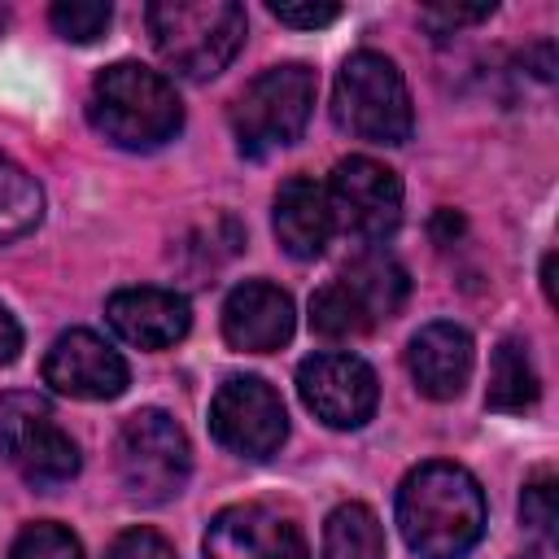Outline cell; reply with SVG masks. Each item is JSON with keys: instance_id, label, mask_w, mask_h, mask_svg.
I'll return each instance as SVG.
<instances>
[{"instance_id": "cell-1", "label": "cell", "mask_w": 559, "mask_h": 559, "mask_svg": "<svg viewBox=\"0 0 559 559\" xmlns=\"http://www.w3.org/2000/svg\"><path fill=\"white\" fill-rule=\"evenodd\" d=\"M397 528L419 559H463L485 533V493L459 463H419L397 485Z\"/></svg>"}, {"instance_id": "cell-2", "label": "cell", "mask_w": 559, "mask_h": 559, "mask_svg": "<svg viewBox=\"0 0 559 559\" xmlns=\"http://www.w3.org/2000/svg\"><path fill=\"white\" fill-rule=\"evenodd\" d=\"M87 114L92 127L118 148H157L183 122L175 83L140 61H114L109 70H100L92 83Z\"/></svg>"}, {"instance_id": "cell-3", "label": "cell", "mask_w": 559, "mask_h": 559, "mask_svg": "<svg viewBox=\"0 0 559 559\" xmlns=\"http://www.w3.org/2000/svg\"><path fill=\"white\" fill-rule=\"evenodd\" d=\"M157 57L183 79H214L245 44V9L231 0H157L144 9Z\"/></svg>"}, {"instance_id": "cell-4", "label": "cell", "mask_w": 559, "mask_h": 559, "mask_svg": "<svg viewBox=\"0 0 559 559\" xmlns=\"http://www.w3.org/2000/svg\"><path fill=\"white\" fill-rule=\"evenodd\" d=\"M332 114L336 122L371 144H406L415 114H411V92L402 70L384 52H354L336 70V92H332Z\"/></svg>"}, {"instance_id": "cell-5", "label": "cell", "mask_w": 559, "mask_h": 559, "mask_svg": "<svg viewBox=\"0 0 559 559\" xmlns=\"http://www.w3.org/2000/svg\"><path fill=\"white\" fill-rule=\"evenodd\" d=\"M314 92H319L314 70H306L297 61L262 70L231 105V127H236L240 153L266 157L275 148H288L314 114Z\"/></svg>"}, {"instance_id": "cell-6", "label": "cell", "mask_w": 559, "mask_h": 559, "mask_svg": "<svg viewBox=\"0 0 559 559\" xmlns=\"http://www.w3.org/2000/svg\"><path fill=\"white\" fill-rule=\"evenodd\" d=\"M114 459H118V480H122L127 498L148 502V507L170 502L188 485V472H192L188 432L157 406L122 419Z\"/></svg>"}, {"instance_id": "cell-7", "label": "cell", "mask_w": 559, "mask_h": 559, "mask_svg": "<svg viewBox=\"0 0 559 559\" xmlns=\"http://www.w3.org/2000/svg\"><path fill=\"white\" fill-rule=\"evenodd\" d=\"M0 454L31 480L35 489H57L79 472L74 437L52 419L48 402L35 393L0 397Z\"/></svg>"}, {"instance_id": "cell-8", "label": "cell", "mask_w": 559, "mask_h": 559, "mask_svg": "<svg viewBox=\"0 0 559 559\" xmlns=\"http://www.w3.org/2000/svg\"><path fill=\"white\" fill-rule=\"evenodd\" d=\"M323 192L332 210V231H345L349 240L380 245L402 223V179L376 157L336 162Z\"/></svg>"}, {"instance_id": "cell-9", "label": "cell", "mask_w": 559, "mask_h": 559, "mask_svg": "<svg viewBox=\"0 0 559 559\" xmlns=\"http://www.w3.org/2000/svg\"><path fill=\"white\" fill-rule=\"evenodd\" d=\"M210 432L240 459H271L288 437V415L266 380L227 376L210 402Z\"/></svg>"}, {"instance_id": "cell-10", "label": "cell", "mask_w": 559, "mask_h": 559, "mask_svg": "<svg viewBox=\"0 0 559 559\" xmlns=\"http://www.w3.org/2000/svg\"><path fill=\"white\" fill-rule=\"evenodd\" d=\"M297 393L328 428H362L376 415L380 384L358 354H310L297 367Z\"/></svg>"}, {"instance_id": "cell-11", "label": "cell", "mask_w": 559, "mask_h": 559, "mask_svg": "<svg viewBox=\"0 0 559 559\" xmlns=\"http://www.w3.org/2000/svg\"><path fill=\"white\" fill-rule=\"evenodd\" d=\"M127 380H131V371H127L122 354L87 328L61 332L44 354V384L57 389L61 397L109 402L127 389Z\"/></svg>"}, {"instance_id": "cell-12", "label": "cell", "mask_w": 559, "mask_h": 559, "mask_svg": "<svg viewBox=\"0 0 559 559\" xmlns=\"http://www.w3.org/2000/svg\"><path fill=\"white\" fill-rule=\"evenodd\" d=\"M201 550L205 559H310L301 528L262 502L223 507L210 520Z\"/></svg>"}, {"instance_id": "cell-13", "label": "cell", "mask_w": 559, "mask_h": 559, "mask_svg": "<svg viewBox=\"0 0 559 559\" xmlns=\"http://www.w3.org/2000/svg\"><path fill=\"white\" fill-rule=\"evenodd\" d=\"M293 323V297L266 280H245L223 301V341L240 354H271L288 345Z\"/></svg>"}, {"instance_id": "cell-14", "label": "cell", "mask_w": 559, "mask_h": 559, "mask_svg": "<svg viewBox=\"0 0 559 559\" xmlns=\"http://www.w3.org/2000/svg\"><path fill=\"white\" fill-rule=\"evenodd\" d=\"M105 319L135 349H170L192 328L188 297H179L175 288H153V284L118 288L105 301Z\"/></svg>"}, {"instance_id": "cell-15", "label": "cell", "mask_w": 559, "mask_h": 559, "mask_svg": "<svg viewBox=\"0 0 559 559\" xmlns=\"http://www.w3.org/2000/svg\"><path fill=\"white\" fill-rule=\"evenodd\" d=\"M472 362H476V349L459 323H424L406 345V371L415 389L432 402L459 397L472 376Z\"/></svg>"}, {"instance_id": "cell-16", "label": "cell", "mask_w": 559, "mask_h": 559, "mask_svg": "<svg viewBox=\"0 0 559 559\" xmlns=\"http://www.w3.org/2000/svg\"><path fill=\"white\" fill-rule=\"evenodd\" d=\"M328 236H332L328 192L306 175L284 179L280 192H275V240H280V249L306 262V258L323 253Z\"/></svg>"}, {"instance_id": "cell-17", "label": "cell", "mask_w": 559, "mask_h": 559, "mask_svg": "<svg viewBox=\"0 0 559 559\" xmlns=\"http://www.w3.org/2000/svg\"><path fill=\"white\" fill-rule=\"evenodd\" d=\"M542 397V380L533 367V354L520 336L498 341L493 358H489V389H485V406L502 411V415H524L533 411Z\"/></svg>"}, {"instance_id": "cell-18", "label": "cell", "mask_w": 559, "mask_h": 559, "mask_svg": "<svg viewBox=\"0 0 559 559\" xmlns=\"http://www.w3.org/2000/svg\"><path fill=\"white\" fill-rule=\"evenodd\" d=\"M323 559H384L380 515L362 502H341L323 524Z\"/></svg>"}, {"instance_id": "cell-19", "label": "cell", "mask_w": 559, "mask_h": 559, "mask_svg": "<svg viewBox=\"0 0 559 559\" xmlns=\"http://www.w3.org/2000/svg\"><path fill=\"white\" fill-rule=\"evenodd\" d=\"M367 306V314L380 323V319H393L406 301V271L389 258V253H362L354 258V266L341 275Z\"/></svg>"}, {"instance_id": "cell-20", "label": "cell", "mask_w": 559, "mask_h": 559, "mask_svg": "<svg viewBox=\"0 0 559 559\" xmlns=\"http://www.w3.org/2000/svg\"><path fill=\"white\" fill-rule=\"evenodd\" d=\"M310 328L328 341H349L376 328V319L367 314L362 297L345 284V280H328L323 288H314L310 297Z\"/></svg>"}, {"instance_id": "cell-21", "label": "cell", "mask_w": 559, "mask_h": 559, "mask_svg": "<svg viewBox=\"0 0 559 559\" xmlns=\"http://www.w3.org/2000/svg\"><path fill=\"white\" fill-rule=\"evenodd\" d=\"M44 218V192L39 183L0 153V245L26 236Z\"/></svg>"}, {"instance_id": "cell-22", "label": "cell", "mask_w": 559, "mask_h": 559, "mask_svg": "<svg viewBox=\"0 0 559 559\" xmlns=\"http://www.w3.org/2000/svg\"><path fill=\"white\" fill-rule=\"evenodd\" d=\"M48 17H52V31H57L61 39H70V44H92V39L105 35L114 9H109L105 0H57Z\"/></svg>"}, {"instance_id": "cell-23", "label": "cell", "mask_w": 559, "mask_h": 559, "mask_svg": "<svg viewBox=\"0 0 559 559\" xmlns=\"http://www.w3.org/2000/svg\"><path fill=\"white\" fill-rule=\"evenodd\" d=\"M9 559H83V546L70 528H61L52 520H39V524H26L17 533Z\"/></svg>"}, {"instance_id": "cell-24", "label": "cell", "mask_w": 559, "mask_h": 559, "mask_svg": "<svg viewBox=\"0 0 559 559\" xmlns=\"http://www.w3.org/2000/svg\"><path fill=\"white\" fill-rule=\"evenodd\" d=\"M520 520H524L542 542H555V533H559V498H555V476H550V472H537V476L524 485Z\"/></svg>"}, {"instance_id": "cell-25", "label": "cell", "mask_w": 559, "mask_h": 559, "mask_svg": "<svg viewBox=\"0 0 559 559\" xmlns=\"http://www.w3.org/2000/svg\"><path fill=\"white\" fill-rule=\"evenodd\" d=\"M271 17L297 31H319L341 17V4L332 0H271Z\"/></svg>"}, {"instance_id": "cell-26", "label": "cell", "mask_w": 559, "mask_h": 559, "mask_svg": "<svg viewBox=\"0 0 559 559\" xmlns=\"http://www.w3.org/2000/svg\"><path fill=\"white\" fill-rule=\"evenodd\" d=\"M105 559H179L175 546L153 533V528H127L114 537V546L105 550Z\"/></svg>"}, {"instance_id": "cell-27", "label": "cell", "mask_w": 559, "mask_h": 559, "mask_svg": "<svg viewBox=\"0 0 559 559\" xmlns=\"http://www.w3.org/2000/svg\"><path fill=\"white\" fill-rule=\"evenodd\" d=\"M493 13V0L489 4H437V9H424V22L432 26H463V22H485Z\"/></svg>"}, {"instance_id": "cell-28", "label": "cell", "mask_w": 559, "mask_h": 559, "mask_svg": "<svg viewBox=\"0 0 559 559\" xmlns=\"http://www.w3.org/2000/svg\"><path fill=\"white\" fill-rule=\"evenodd\" d=\"M17 349H22V328H17V319L0 306V367H4V362H13V358H17Z\"/></svg>"}, {"instance_id": "cell-29", "label": "cell", "mask_w": 559, "mask_h": 559, "mask_svg": "<svg viewBox=\"0 0 559 559\" xmlns=\"http://www.w3.org/2000/svg\"><path fill=\"white\" fill-rule=\"evenodd\" d=\"M524 559H537V555H524Z\"/></svg>"}]
</instances>
